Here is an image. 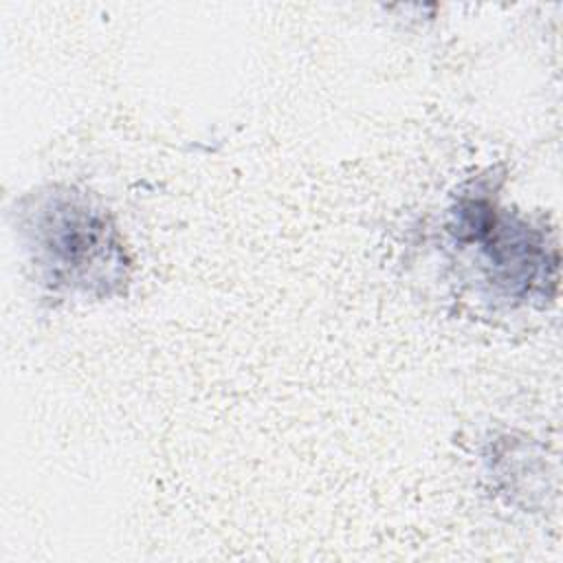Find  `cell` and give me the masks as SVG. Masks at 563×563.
<instances>
[{"instance_id": "cell-1", "label": "cell", "mask_w": 563, "mask_h": 563, "mask_svg": "<svg viewBox=\"0 0 563 563\" xmlns=\"http://www.w3.org/2000/svg\"><path fill=\"white\" fill-rule=\"evenodd\" d=\"M46 213L44 249L48 251L55 273H66V282H92L97 266L121 264L119 244L108 220L73 198H59Z\"/></svg>"}]
</instances>
